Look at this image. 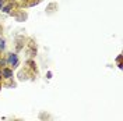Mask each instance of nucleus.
Masks as SVG:
<instances>
[{"mask_svg":"<svg viewBox=\"0 0 123 121\" xmlns=\"http://www.w3.org/2000/svg\"><path fill=\"white\" fill-rule=\"evenodd\" d=\"M4 6V0H0V11H1V8Z\"/></svg>","mask_w":123,"mask_h":121,"instance_id":"nucleus-6","label":"nucleus"},{"mask_svg":"<svg viewBox=\"0 0 123 121\" xmlns=\"http://www.w3.org/2000/svg\"><path fill=\"white\" fill-rule=\"evenodd\" d=\"M13 7H14V3H13V1H10L8 4H6V6H3V8H1V11H3V13H10V11L13 10Z\"/></svg>","mask_w":123,"mask_h":121,"instance_id":"nucleus-3","label":"nucleus"},{"mask_svg":"<svg viewBox=\"0 0 123 121\" xmlns=\"http://www.w3.org/2000/svg\"><path fill=\"white\" fill-rule=\"evenodd\" d=\"M0 91H1V85H0Z\"/></svg>","mask_w":123,"mask_h":121,"instance_id":"nucleus-8","label":"nucleus"},{"mask_svg":"<svg viewBox=\"0 0 123 121\" xmlns=\"http://www.w3.org/2000/svg\"><path fill=\"white\" fill-rule=\"evenodd\" d=\"M116 63H117V67L122 68V54H119V56H117V59H116Z\"/></svg>","mask_w":123,"mask_h":121,"instance_id":"nucleus-4","label":"nucleus"},{"mask_svg":"<svg viewBox=\"0 0 123 121\" xmlns=\"http://www.w3.org/2000/svg\"><path fill=\"white\" fill-rule=\"evenodd\" d=\"M4 67H7V61H6V59H0V68Z\"/></svg>","mask_w":123,"mask_h":121,"instance_id":"nucleus-5","label":"nucleus"},{"mask_svg":"<svg viewBox=\"0 0 123 121\" xmlns=\"http://www.w3.org/2000/svg\"><path fill=\"white\" fill-rule=\"evenodd\" d=\"M1 79H3V77H1V68H0V82H1Z\"/></svg>","mask_w":123,"mask_h":121,"instance_id":"nucleus-7","label":"nucleus"},{"mask_svg":"<svg viewBox=\"0 0 123 121\" xmlns=\"http://www.w3.org/2000/svg\"><path fill=\"white\" fill-rule=\"evenodd\" d=\"M1 77H3V79H13V77H14V71H13L10 67L1 68Z\"/></svg>","mask_w":123,"mask_h":121,"instance_id":"nucleus-2","label":"nucleus"},{"mask_svg":"<svg viewBox=\"0 0 123 121\" xmlns=\"http://www.w3.org/2000/svg\"><path fill=\"white\" fill-rule=\"evenodd\" d=\"M6 61H7V66L11 68V70H14V68H17L18 66H20V59H18V54L13 53V52L7 54Z\"/></svg>","mask_w":123,"mask_h":121,"instance_id":"nucleus-1","label":"nucleus"}]
</instances>
